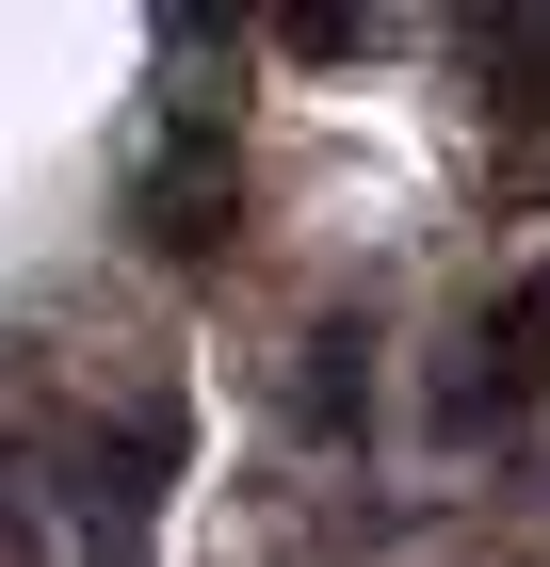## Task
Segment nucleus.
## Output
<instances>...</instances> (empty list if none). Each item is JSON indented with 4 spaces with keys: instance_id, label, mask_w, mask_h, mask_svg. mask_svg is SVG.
<instances>
[{
    "instance_id": "nucleus-1",
    "label": "nucleus",
    "mask_w": 550,
    "mask_h": 567,
    "mask_svg": "<svg viewBox=\"0 0 550 567\" xmlns=\"http://www.w3.org/2000/svg\"><path fill=\"white\" fill-rule=\"evenodd\" d=\"M146 244L163 260H211L227 244V131H195L178 163H146Z\"/></svg>"
},
{
    "instance_id": "nucleus-2",
    "label": "nucleus",
    "mask_w": 550,
    "mask_h": 567,
    "mask_svg": "<svg viewBox=\"0 0 550 567\" xmlns=\"http://www.w3.org/2000/svg\"><path fill=\"white\" fill-rule=\"evenodd\" d=\"M535 341H550V276L502 308V341H486V405H518V390H535Z\"/></svg>"
}]
</instances>
